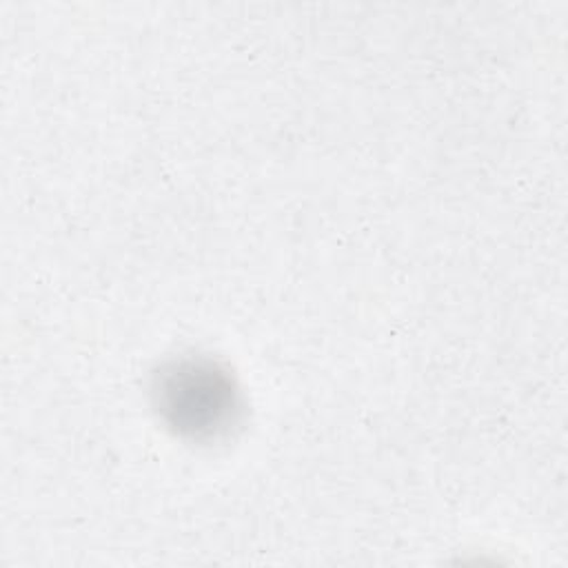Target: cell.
<instances>
[{"label": "cell", "mask_w": 568, "mask_h": 568, "mask_svg": "<svg viewBox=\"0 0 568 568\" xmlns=\"http://www.w3.org/2000/svg\"><path fill=\"white\" fill-rule=\"evenodd\" d=\"M162 404L180 428L211 430L231 419V382L211 366L186 364L164 377Z\"/></svg>", "instance_id": "cell-1"}]
</instances>
